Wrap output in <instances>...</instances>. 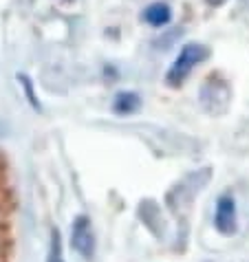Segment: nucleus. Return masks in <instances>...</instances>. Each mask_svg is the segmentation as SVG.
Segmentation results:
<instances>
[{"instance_id": "7", "label": "nucleus", "mask_w": 249, "mask_h": 262, "mask_svg": "<svg viewBox=\"0 0 249 262\" xmlns=\"http://www.w3.org/2000/svg\"><path fill=\"white\" fill-rule=\"evenodd\" d=\"M18 79H20V84H23V86H25V91H27V97H29V101H31V106H33V108H40V104H38V99H35V95H33V91H31V82H29V77H27V75H20Z\"/></svg>"}, {"instance_id": "5", "label": "nucleus", "mask_w": 249, "mask_h": 262, "mask_svg": "<svg viewBox=\"0 0 249 262\" xmlns=\"http://www.w3.org/2000/svg\"><path fill=\"white\" fill-rule=\"evenodd\" d=\"M139 106H141V99L137 93H119L113 101V111L117 115H133L139 111Z\"/></svg>"}, {"instance_id": "6", "label": "nucleus", "mask_w": 249, "mask_h": 262, "mask_svg": "<svg viewBox=\"0 0 249 262\" xmlns=\"http://www.w3.org/2000/svg\"><path fill=\"white\" fill-rule=\"evenodd\" d=\"M47 262H64L62 258V240H60V231L53 229L51 231V253Z\"/></svg>"}, {"instance_id": "8", "label": "nucleus", "mask_w": 249, "mask_h": 262, "mask_svg": "<svg viewBox=\"0 0 249 262\" xmlns=\"http://www.w3.org/2000/svg\"><path fill=\"white\" fill-rule=\"evenodd\" d=\"M208 3H212V5H221V3H225V0H208Z\"/></svg>"}, {"instance_id": "2", "label": "nucleus", "mask_w": 249, "mask_h": 262, "mask_svg": "<svg viewBox=\"0 0 249 262\" xmlns=\"http://www.w3.org/2000/svg\"><path fill=\"white\" fill-rule=\"evenodd\" d=\"M71 247L73 251L79 253L84 260H91L95 256V234L91 227V218L79 214L75 221H73L71 227Z\"/></svg>"}, {"instance_id": "4", "label": "nucleus", "mask_w": 249, "mask_h": 262, "mask_svg": "<svg viewBox=\"0 0 249 262\" xmlns=\"http://www.w3.org/2000/svg\"><path fill=\"white\" fill-rule=\"evenodd\" d=\"M143 20L150 27H165L172 20V11L165 3H152L150 7H146L143 11Z\"/></svg>"}, {"instance_id": "1", "label": "nucleus", "mask_w": 249, "mask_h": 262, "mask_svg": "<svg viewBox=\"0 0 249 262\" xmlns=\"http://www.w3.org/2000/svg\"><path fill=\"white\" fill-rule=\"evenodd\" d=\"M208 55H210V51L205 47H201V45H185L181 49L179 57L174 60V64L170 67V71H168L165 82L170 86H179L183 79L192 73V69L196 67V64L208 60Z\"/></svg>"}, {"instance_id": "3", "label": "nucleus", "mask_w": 249, "mask_h": 262, "mask_svg": "<svg viewBox=\"0 0 249 262\" xmlns=\"http://www.w3.org/2000/svg\"><path fill=\"white\" fill-rule=\"evenodd\" d=\"M214 227L218 234L223 236H234L238 229V216H236V203L232 196H221L216 201V212H214Z\"/></svg>"}]
</instances>
